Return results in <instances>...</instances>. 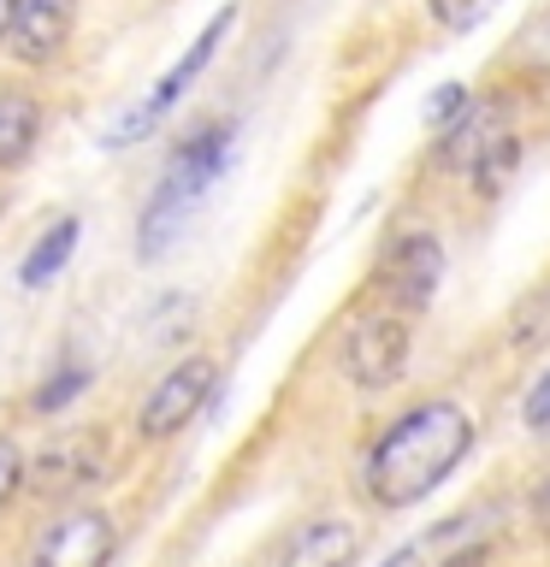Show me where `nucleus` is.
<instances>
[{
	"mask_svg": "<svg viewBox=\"0 0 550 567\" xmlns=\"http://www.w3.org/2000/svg\"><path fill=\"white\" fill-rule=\"evenodd\" d=\"M78 237H83V225H78V219L48 225L42 237H35L30 255L18 260V284H24V290H48V284L71 266V255H78Z\"/></svg>",
	"mask_w": 550,
	"mask_h": 567,
	"instance_id": "10",
	"label": "nucleus"
},
{
	"mask_svg": "<svg viewBox=\"0 0 550 567\" xmlns=\"http://www.w3.org/2000/svg\"><path fill=\"white\" fill-rule=\"evenodd\" d=\"M539 520H544V526H550V485H544V491H539Z\"/></svg>",
	"mask_w": 550,
	"mask_h": 567,
	"instance_id": "22",
	"label": "nucleus"
},
{
	"mask_svg": "<svg viewBox=\"0 0 550 567\" xmlns=\"http://www.w3.org/2000/svg\"><path fill=\"white\" fill-rule=\"evenodd\" d=\"M468 113V89L461 83H444L438 95H432V106H426V124H438V118H461Z\"/></svg>",
	"mask_w": 550,
	"mask_h": 567,
	"instance_id": "18",
	"label": "nucleus"
},
{
	"mask_svg": "<svg viewBox=\"0 0 550 567\" xmlns=\"http://www.w3.org/2000/svg\"><path fill=\"white\" fill-rule=\"evenodd\" d=\"M379 284H385V296L397 301V308H426L432 290L444 284V248H438V237H426V230L403 237L397 248H390Z\"/></svg>",
	"mask_w": 550,
	"mask_h": 567,
	"instance_id": "7",
	"label": "nucleus"
},
{
	"mask_svg": "<svg viewBox=\"0 0 550 567\" xmlns=\"http://www.w3.org/2000/svg\"><path fill=\"white\" fill-rule=\"evenodd\" d=\"M71 7L78 0H24L12 24V53L30 65H48L53 53L71 42Z\"/></svg>",
	"mask_w": 550,
	"mask_h": 567,
	"instance_id": "8",
	"label": "nucleus"
},
{
	"mask_svg": "<svg viewBox=\"0 0 550 567\" xmlns=\"http://www.w3.org/2000/svg\"><path fill=\"white\" fill-rule=\"evenodd\" d=\"M213 379H220V367H213L207 354L177 361L166 379L149 390V402H142V414H136V432H142V437H172V432H184V425L202 414V402L213 396Z\"/></svg>",
	"mask_w": 550,
	"mask_h": 567,
	"instance_id": "4",
	"label": "nucleus"
},
{
	"mask_svg": "<svg viewBox=\"0 0 550 567\" xmlns=\"http://www.w3.org/2000/svg\"><path fill=\"white\" fill-rule=\"evenodd\" d=\"M503 106H486V113H468L450 131V142H444V166H461V172H473L479 159H486L497 142H503Z\"/></svg>",
	"mask_w": 550,
	"mask_h": 567,
	"instance_id": "11",
	"label": "nucleus"
},
{
	"mask_svg": "<svg viewBox=\"0 0 550 567\" xmlns=\"http://www.w3.org/2000/svg\"><path fill=\"white\" fill-rule=\"evenodd\" d=\"M521 420L532 425V432H544V425H550V372H544L539 384H532V396H527V408H521Z\"/></svg>",
	"mask_w": 550,
	"mask_h": 567,
	"instance_id": "19",
	"label": "nucleus"
},
{
	"mask_svg": "<svg viewBox=\"0 0 550 567\" xmlns=\"http://www.w3.org/2000/svg\"><path fill=\"white\" fill-rule=\"evenodd\" d=\"M24 485V450L12 437H0V508L12 503V491Z\"/></svg>",
	"mask_w": 550,
	"mask_h": 567,
	"instance_id": "16",
	"label": "nucleus"
},
{
	"mask_svg": "<svg viewBox=\"0 0 550 567\" xmlns=\"http://www.w3.org/2000/svg\"><path fill=\"white\" fill-rule=\"evenodd\" d=\"M385 567H415V556H408V549H403V556H390Z\"/></svg>",
	"mask_w": 550,
	"mask_h": 567,
	"instance_id": "23",
	"label": "nucleus"
},
{
	"mask_svg": "<svg viewBox=\"0 0 550 567\" xmlns=\"http://www.w3.org/2000/svg\"><path fill=\"white\" fill-rule=\"evenodd\" d=\"M491 7H497V0H432V18L444 30H473Z\"/></svg>",
	"mask_w": 550,
	"mask_h": 567,
	"instance_id": "15",
	"label": "nucleus"
},
{
	"mask_svg": "<svg viewBox=\"0 0 550 567\" xmlns=\"http://www.w3.org/2000/svg\"><path fill=\"white\" fill-rule=\"evenodd\" d=\"M361 549V532L349 520H308L278 549V567H349Z\"/></svg>",
	"mask_w": 550,
	"mask_h": 567,
	"instance_id": "9",
	"label": "nucleus"
},
{
	"mask_svg": "<svg viewBox=\"0 0 550 567\" xmlns=\"http://www.w3.org/2000/svg\"><path fill=\"white\" fill-rule=\"evenodd\" d=\"M521 60H527L532 71H550V12L539 18V24H527V35H521Z\"/></svg>",
	"mask_w": 550,
	"mask_h": 567,
	"instance_id": "17",
	"label": "nucleus"
},
{
	"mask_svg": "<svg viewBox=\"0 0 550 567\" xmlns=\"http://www.w3.org/2000/svg\"><path fill=\"white\" fill-rule=\"evenodd\" d=\"M344 367H349V379L361 384V390L397 384V379H403V367H408V326H403L397 313L361 319V326H355V337H349Z\"/></svg>",
	"mask_w": 550,
	"mask_h": 567,
	"instance_id": "6",
	"label": "nucleus"
},
{
	"mask_svg": "<svg viewBox=\"0 0 550 567\" xmlns=\"http://www.w3.org/2000/svg\"><path fill=\"white\" fill-rule=\"evenodd\" d=\"M473 450V420L456 402H420L373 443L367 455V496L379 508H415L432 496Z\"/></svg>",
	"mask_w": 550,
	"mask_h": 567,
	"instance_id": "1",
	"label": "nucleus"
},
{
	"mask_svg": "<svg viewBox=\"0 0 550 567\" xmlns=\"http://www.w3.org/2000/svg\"><path fill=\"white\" fill-rule=\"evenodd\" d=\"M444 567H486V544H468V549H461V556H450Z\"/></svg>",
	"mask_w": 550,
	"mask_h": 567,
	"instance_id": "20",
	"label": "nucleus"
},
{
	"mask_svg": "<svg viewBox=\"0 0 550 567\" xmlns=\"http://www.w3.org/2000/svg\"><path fill=\"white\" fill-rule=\"evenodd\" d=\"M83 384H89V372H83V367H60L42 390H35V414H60L71 396H83Z\"/></svg>",
	"mask_w": 550,
	"mask_h": 567,
	"instance_id": "13",
	"label": "nucleus"
},
{
	"mask_svg": "<svg viewBox=\"0 0 550 567\" xmlns=\"http://www.w3.org/2000/svg\"><path fill=\"white\" fill-rule=\"evenodd\" d=\"M119 549V526L101 508H71L35 538L30 567H106Z\"/></svg>",
	"mask_w": 550,
	"mask_h": 567,
	"instance_id": "5",
	"label": "nucleus"
},
{
	"mask_svg": "<svg viewBox=\"0 0 550 567\" xmlns=\"http://www.w3.org/2000/svg\"><path fill=\"white\" fill-rule=\"evenodd\" d=\"M231 136H237L231 124H213V131H195L190 142H177V154L166 159V172H160L149 207H142V225H136V255L142 260H154L160 248L190 225V213L207 202L213 177H220L225 159H231Z\"/></svg>",
	"mask_w": 550,
	"mask_h": 567,
	"instance_id": "2",
	"label": "nucleus"
},
{
	"mask_svg": "<svg viewBox=\"0 0 550 567\" xmlns=\"http://www.w3.org/2000/svg\"><path fill=\"white\" fill-rule=\"evenodd\" d=\"M35 136H42V113H35V101L0 95V172L18 166V159H30Z\"/></svg>",
	"mask_w": 550,
	"mask_h": 567,
	"instance_id": "12",
	"label": "nucleus"
},
{
	"mask_svg": "<svg viewBox=\"0 0 550 567\" xmlns=\"http://www.w3.org/2000/svg\"><path fill=\"white\" fill-rule=\"evenodd\" d=\"M18 7H24V0H0V35H12V24H18Z\"/></svg>",
	"mask_w": 550,
	"mask_h": 567,
	"instance_id": "21",
	"label": "nucleus"
},
{
	"mask_svg": "<svg viewBox=\"0 0 550 567\" xmlns=\"http://www.w3.org/2000/svg\"><path fill=\"white\" fill-rule=\"evenodd\" d=\"M515 159H521V148H515V136H503V142H497V148H491V154L473 166V184H479V195H497V184H503V177L515 172Z\"/></svg>",
	"mask_w": 550,
	"mask_h": 567,
	"instance_id": "14",
	"label": "nucleus"
},
{
	"mask_svg": "<svg viewBox=\"0 0 550 567\" xmlns=\"http://www.w3.org/2000/svg\"><path fill=\"white\" fill-rule=\"evenodd\" d=\"M231 18H237V12L225 7V12L213 18V24H207V30H202V35H195V42H190V53H184V60H177V65L166 71V78H160V83L149 89V95H142V101L131 106V113H124L119 124H106V148H131V142H142V136H149L160 118L172 113L177 101H184V89H190L195 78H202V71H207V60H213V53H220V42L231 35Z\"/></svg>",
	"mask_w": 550,
	"mask_h": 567,
	"instance_id": "3",
	"label": "nucleus"
}]
</instances>
